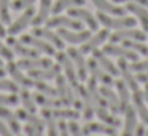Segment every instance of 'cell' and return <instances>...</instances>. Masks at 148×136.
<instances>
[{
	"label": "cell",
	"mask_w": 148,
	"mask_h": 136,
	"mask_svg": "<svg viewBox=\"0 0 148 136\" xmlns=\"http://www.w3.org/2000/svg\"><path fill=\"white\" fill-rule=\"evenodd\" d=\"M97 19L102 23L105 27L110 29H126V27H134L135 26V18L132 16H118V18H110L103 11L97 13Z\"/></svg>",
	"instance_id": "obj_1"
},
{
	"label": "cell",
	"mask_w": 148,
	"mask_h": 136,
	"mask_svg": "<svg viewBox=\"0 0 148 136\" xmlns=\"http://www.w3.org/2000/svg\"><path fill=\"white\" fill-rule=\"evenodd\" d=\"M145 39H147L145 31L132 29V27L118 29L115 34H110V42L112 43H118V42H123V40H138V42H143Z\"/></svg>",
	"instance_id": "obj_2"
},
{
	"label": "cell",
	"mask_w": 148,
	"mask_h": 136,
	"mask_svg": "<svg viewBox=\"0 0 148 136\" xmlns=\"http://www.w3.org/2000/svg\"><path fill=\"white\" fill-rule=\"evenodd\" d=\"M56 85H58V94L61 98V103L65 106H72L75 101V93L72 91V85H69L65 77L61 74L56 77Z\"/></svg>",
	"instance_id": "obj_3"
},
{
	"label": "cell",
	"mask_w": 148,
	"mask_h": 136,
	"mask_svg": "<svg viewBox=\"0 0 148 136\" xmlns=\"http://www.w3.org/2000/svg\"><path fill=\"white\" fill-rule=\"evenodd\" d=\"M56 58H58L59 64L62 66V69L65 71V78H67V80L70 82V85L75 88L78 85V75H77V71H75V67H73V62H72L70 56H69L67 53L61 51V53L56 55Z\"/></svg>",
	"instance_id": "obj_4"
},
{
	"label": "cell",
	"mask_w": 148,
	"mask_h": 136,
	"mask_svg": "<svg viewBox=\"0 0 148 136\" xmlns=\"http://www.w3.org/2000/svg\"><path fill=\"white\" fill-rule=\"evenodd\" d=\"M34 13H35V10H34L32 7H27L26 11H24V13L21 15V16L18 18V19L14 21L13 24H10V27H8V34H11V35H16V34H19L21 31H24L30 23H32Z\"/></svg>",
	"instance_id": "obj_5"
},
{
	"label": "cell",
	"mask_w": 148,
	"mask_h": 136,
	"mask_svg": "<svg viewBox=\"0 0 148 136\" xmlns=\"http://www.w3.org/2000/svg\"><path fill=\"white\" fill-rule=\"evenodd\" d=\"M48 27H67L72 31H81L83 29V24L80 19H73V18H67V16H54L51 19H46Z\"/></svg>",
	"instance_id": "obj_6"
},
{
	"label": "cell",
	"mask_w": 148,
	"mask_h": 136,
	"mask_svg": "<svg viewBox=\"0 0 148 136\" xmlns=\"http://www.w3.org/2000/svg\"><path fill=\"white\" fill-rule=\"evenodd\" d=\"M67 55L70 56L72 62L77 66V75H78V78L84 82L88 78V64H86V61H84V58H83V53L78 51L77 48H69Z\"/></svg>",
	"instance_id": "obj_7"
},
{
	"label": "cell",
	"mask_w": 148,
	"mask_h": 136,
	"mask_svg": "<svg viewBox=\"0 0 148 136\" xmlns=\"http://www.w3.org/2000/svg\"><path fill=\"white\" fill-rule=\"evenodd\" d=\"M88 71L92 74V77L96 78V80H99L100 83H103V85H107V87H112V85H115V82H113V77L108 74V72H105L102 67L99 66V62L96 61V59H89L88 61Z\"/></svg>",
	"instance_id": "obj_8"
},
{
	"label": "cell",
	"mask_w": 148,
	"mask_h": 136,
	"mask_svg": "<svg viewBox=\"0 0 148 136\" xmlns=\"http://www.w3.org/2000/svg\"><path fill=\"white\" fill-rule=\"evenodd\" d=\"M103 53L108 55V56H118V58H123V59H126V61H132V62L138 61L135 51L126 48V46H116L115 43H110V45L103 46Z\"/></svg>",
	"instance_id": "obj_9"
},
{
	"label": "cell",
	"mask_w": 148,
	"mask_h": 136,
	"mask_svg": "<svg viewBox=\"0 0 148 136\" xmlns=\"http://www.w3.org/2000/svg\"><path fill=\"white\" fill-rule=\"evenodd\" d=\"M75 91L77 94L81 98V103H83V117L84 120L89 122L94 115V104H92V99H91L89 93H88V88H84L83 85H77L75 87Z\"/></svg>",
	"instance_id": "obj_10"
},
{
	"label": "cell",
	"mask_w": 148,
	"mask_h": 136,
	"mask_svg": "<svg viewBox=\"0 0 148 136\" xmlns=\"http://www.w3.org/2000/svg\"><path fill=\"white\" fill-rule=\"evenodd\" d=\"M69 15H70V18H75V19L84 21V23L88 24V27H89L91 31H97L99 21H97V18H94L88 10H83V8H77V7H72V8H69Z\"/></svg>",
	"instance_id": "obj_11"
},
{
	"label": "cell",
	"mask_w": 148,
	"mask_h": 136,
	"mask_svg": "<svg viewBox=\"0 0 148 136\" xmlns=\"http://www.w3.org/2000/svg\"><path fill=\"white\" fill-rule=\"evenodd\" d=\"M21 42L26 43V45H29V46H34L35 50H38V51L45 53V55H48V56H54L56 55L54 48H53L49 43L40 40L38 37H35V35H29V34H27V35H23L21 37Z\"/></svg>",
	"instance_id": "obj_12"
},
{
	"label": "cell",
	"mask_w": 148,
	"mask_h": 136,
	"mask_svg": "<svg viewBox=\"0 0 148 136\" xmlns=\"http://www.w3.org/2000/svg\"><path fill=\"white\" fill-rule=\"evenodd\" d=\"M108 37H110V34H108V31H107V29L99 31L96 35L89 37L86 42H83V46L80 48V51L83 53V55H86V53H91L92 50H96L99 45H102V43L105 42L107 39H108Z\"/></svg>",
	"instance_id": "obj_13"
},
{
	"label": "cell",
	"mask_w": 148,
	"mask_h": 136,
	"mask_svg": "<svg viewBox=\"0 0 148 136\" xmlns=\"http://www.w3.org/2000/svg\"><path fill=\"white\" fill-rule=\"evenodd\" d=\"M58 34L61 35L62 40H65L69 43H83L91 37V31L81 29V31H77V32H72V31H67L65 27H61Z\"/></svg>",
	"instance_id": "obj_14"
},
{
	"label": "cell",
	"mask_w": 148,
	"mask_h": 136,
	"mask_svg": "<svg viewBox=\"0 0 148 136\" xmlns=\"http://www.w3.org/2000/svg\"><path fill=\"white\" fill-rule=\"evenodd\" d=\"M126 11H131V13L138 19V23L142 24V29H143L145 32H148V10L143 5L135 3V2H127Z\"/></svg>",
	"instance_id": "obj_15"
},
{
	"label": "cell",
	"mask_w": 148,
	"mask_h": 136,
	"mask_svg": "<svg viewBox=\"0 0 148 136\" xmlns=\"http://www.w3.org/2000/svg\"><path fill=\"white\" fill-rule=\"evenodd\" d=\"M92 58L96 59L97 62H99V66L103 69L105 72H108L112 77H116V75H119V69L118 66H115L112 61H110L108 58H107V55L103 51H99V50H92Z\"/></svg>",
	"instance_id": "obj_16"
},
{
	"label": "cell",
	"mask_w": 148,
	"mask_h": 136,
	"mask_svg": "<svg viewBox=\"0 0 148 136\" xmlns=\"http://www.w3.org/2000/svg\"><path fill=\"white\" fill-rule=\"evenodd\" d=\"M118 69H119V74L123 75V80H124V83L129 87V90H132V91H137L138 90V82H137V78L132 75V71H131V67H129V64H127V61L126 59H119L118 61Z\"/></svg>",
	"instance_id": "obj_17"
},
{
	"label": "cell",
	"mask_w": 148,
	"mask_h": 136,
	"mask_svg": "<svg viewBox=\"0 0 148 136\" xmlns=\"http://www.w3.org/2000/svg\"><path fill=\"white\" fill-rule=\"evenodd\" d=\"M81 133L86 136L92 135V133H100V135H116V128L115 126H110L107 123H96V122H88L84 125V128L81 130Z\"/></svg>",
	"instance_id": "obj_18"
},
{
	"label": "cell",
	"mask_w": 148,
	"mask_h": 136,
	"mask_svg": "<svg viewBox=\"0 0 148 136\" xmlns=\"http://www.w3.org/2000/svg\"><path fill=\"white\" fill-rule=\"evenodd\" d=\"M32 35L38 37V39H45V40H48V42L51 43L53 46H56V48H59V50L64 48V42H62V39L58 35V34L51 32V31H49V27H48V29L35 27V29H34V32H32Z\"/></svg>",
	"instance_id": "obj_19"
},
{
	"label": "cell",
	"mask_w": 148,
	"mask_h": 136,
	"mask_svg": "<svg viewBox=\"0 0 148 136\" xmlns=\"http://www.w3.org/2000/svg\"><path fill=\"white\" fill-rule=\"evenodd\" d=\"M88 93H89L91 99H92V104L94 107H108V103H107V99L100 94L99 88H97V80L96 78H89L88 80Z\"/></svg>",
	"instance_id": "obj_20"
},
{
	"label": "cell",
	"mask_w": 148,
	"mask_h": 136,
	"mask_svg": "<svg viewBox=\"0 0 148 136\" xmlns=\"http://www.w3.org/2000/svg\"><path fill=\"white\" fill-rule=\"evenodd\" d=\"M61 72V64H56V66H49V67L45 69H30L29 74L30 77L34 78H38V80H49V78H56Z\"/></svg>",
	"instance_id": "obj_21"
},
{
	"label": "cell",
	"mask_w": 148,
	"mask_h": 136,
	"mask_svg": "<svg viewBox=\"0 0 148 136\" xmlns=\"http://www.w3.org/2000/svg\"><path fill=\"white\" fill-rule=\"evenodd\" d=\"M51 64H53L51 59L48 58H24L18 62V67L30 71V69H45L49 67Z\"/></svg>",
	"instance_id": "obj_22"
},
{
	"label": "cell",
	"mask_w": 148,
	"mask_h": 136,
	"mask_svg": "<svg viewBox=\"0 0 148 136\" xmlns=\"http://www.w3.org/2000/svg\"><path fill=\"white\" fill-rule=\"evenodd\" d=\"M124 130H123V136H134L135 131V123H137V112H135V107L127 106L124 110Z\"/></svg>",
	"instance_id": "obj_23"
},
{
	"label": "cell",
	"mask_w": 148,
	"mask_h": 136,
	"mask_svg": "<svg viewBox=\"0 0 148 136\" xmlns=\"http://www.w3.org/2000/svg\"><path fill=\"white\" fill-rule=\"evenodd\" d=\"M7 42H8V46H11V50H13L18 56H21V58H38L35 50H30V48H27V46H24L23 43L18 42L14 37H8Z\"/></svg>",
	"instance_id": "obj_24"
},
{
	"label": "cell",
	"mask_w": 148,
	"mask_h": 136,
	"mask_svg": "<svg viewBox=\"0 0 148 136\" xmlns=\"http://www.w3.org/2000/svg\"><path fill=\"white\" fill-rule=\"evenodd\" d=\"M132 101H134V107H135V112L137 115L142 119L143 123H148V107L145 106V98L142 91H134L132 94Z\"/></svg>",
	"instance_id": "obj_25"
},
{
	"label": "cell",
	"mask_w": 148,
	"mask_h": 136,
	"mask_svg": "<svg viewBox=\"0 0 148 136\" xmlns=\"http://www.w3.org/2000/svg\"><path fill=\"white\" fill-rule=\"evenodd\" d=\"M99 91H100V94L107 99L110 110H112L113 114H121V112H119V98H118V93H115L113 90H110V87H107V85L100 87Z\"/></svg>",
	"instance_id": "obj_26"
},
{
	"label": "cell",
	"mask_w": 148,
	"mask_h": 136,
	"mask_svg": "<svg viewBox=\"0 0 148 136\" xmlns=\"http://www.w3.org/2000/svg\"><path fill=\"white\" fill-rule=\"evenodd\" d=\"M115 87L118 91L119 98V112H124L126 107L129 106V99H131V93H129V87L124 83V80H115Z\"/></svg>",
	"instance_id": "obj_27"
},
{
	"label": "cell",
	"mask_w": 148,
	"mask_h": 136,
	"mask_svg": "<svg viewBox=\"0 0 148 136\" xmlns=\"http://www.w3.org/2000/svg\"><path fill=\"white\" fill-rule=\"evenodd\" d=\"M92 3L96 5L100 11L110 13V15H113V16H124L126 15V8L118 7V5H115V3H110L108 0H92Z\"/></svg>",
	"instance_id": "obj_28"
},
{
	"label": "cell",
	"mask_w": 148,
	"mask_h": 136,
	"mask_svg": "<svg viewBox=\"0 0 148 136\" xmlns=\"http://www.w3.org/2000/svg\"><path fill=\"white\" fill-rule=\"evenodd\" d=\"M8 72H10V75L14 78V82H16L18 85H21V87H26V88H30L34 87V82L30 80V78H27L26 75L21 72V67H18V64H13V62H10L8 64Z\"/></svg>",
	"instance_id": "obj_29"
},
{
	"label": "cell",
	"mask_w": 148,
	"mask_h": 136,
	"mask_svg": "<svg viewBox=\"0 0 148 136\" xmlns=\"http://www.w3.org/2000/svg\"><path fill=\"white\" fill-rule=\"evenodd\" d=\"M49 13H51V0H40L38 15L32 19V24H34V26H40V24L46 23Z\"/></svg>",
	"instance_id": "obj_30"
},
{
	"label": "cell",
	"mask_w": 148,
	"mask_h": 136,
	"mask_svg": "<svg viewBox=\"0 0 148 136\" xmlns=\"http://www.w3.org/2000/svg\"><path fill=\"white\" fill-rule=\"evenodd\" d=\"M84 3H86V0H58L53 5L51 11H53V15H59L61 11L69 10L72 7H83Z\"/></svg>",
	"instance_id": "obj_31"
},
{
	"label": "cell",
	"mask_w": 148,
	"mask_h": 136,
	"mask_svg": "<svg viewBox=\"0 0 148 136\" xmlns=\"http://www.w3.org/2000/svg\"><path fill=\"white\" fill-rule=\"evenodd\" d=\"M0 119L5 120V122H7L8 125H10V128L13 130L14 135H19L21 126H19V123H18V119L14 117V114H13V112H10L8 109H5V107L0 106Z\"/></svg>",
	"instance_id": "obj_32"
},
{
	"label": "cell",
	"mask_w": 148,
	"mask_h": 136,
	"mask_svg": "<svg viewBox=\"0 0 148 136\" xmlns=\"http://www.w3.org/2000/svg\"><path fill=\"white\" fill-rule=\"evenodd\" d=\"M34 101H35L37 104H40L42 107H59L61 106V99H56V98H51V96H46V94H43V93H37V94H34Z\"/></svg>",
	"instance_id": "obj_33"
},
{
	"label": "cell",
	"mask_w": 148,
	"mask_h": 136,
	"mask_svg": "<svg viewBox=\"0 0 148 136\" xmlns=\"http://www.w3.org/2000/svg\"><path fill=\"white\" fill-rule=\"evenodd\" d=\"M96 114H97V117L100 119V122L107 123V125H110V126H115V128H118V126L121 125L119 119H116L115 115L108 114V110H107L105 107H96Z\"/></svg>",
	"instance_id": "obj_34"
},
{
	"label": "cell",
	"mask_w": 148,
	"mask_h": 136,
	"mask_svg": "<svg viewBox=\"0 0 148 136\" xmlns=\"http://www.w3.org/2000/svg\"><path fill=\"white\" fill-rule=\"evenodd\" d=\"M123 46H126V48L145 56V58H148V46L143 45L142 42H138V40H123Z\"/></svg>",
	"instance_id": "obj_35"
},
{
	"label": "cell",
	"mask_w": 148,
	"mask_h": 136,
	"mask_svg": "<svg viewBox=\"0 0 148 136\" xmlns=\"http://www.w3.org/2000/svg\"><path fill=\"white\" fill-rule=\"evenodd\" d=\"M53 117H56V119H70V120H77L78 117H80V112H78L77 109H58L56 107L54 110H51Z\"/></svg>",
	"instance_id": "obj_36"
},
{
	"label": "cell",
	"mask_w": 148,
	"mask_h": 136,
	"mask_svg": "<svg viewBox=\"0 0 148 136\" xmlns=\"http://www.w3.org/2000/svg\"><path fill=\"white\" fill-rule=\"evenodd\" d=\"M18 117L19 119H23L24 122H27V123H30V125H34V126H37V128H43V123H42V120L38 119V117H35L32 112H29V110H23V109H19L18 110Z\"/></svg>",
	"instance_id": "obj_37"
},
{
	"label": "cell",
	"mask_w": 148,
	"mask_h": 136,
	"mask_svg": "<svg viewBox=\"0 0 148 136\" xmlns=\"http://www.w3.org/2000/svg\"><path fill=\"white\" fill-rule=\"evenodd\" d=\"M43 119L46 120V125H48V136H58V125L54 122V117H53L51 110H48L46 107L43 110Z\"/></svg>",
	"instance_id": "obj_38"
},
{
	"label": "cell",
	"mask_w": 148,
	"mask_h": 136,
	"mask_svg": "<svg viewBox=\"0 0 148 136\" xmlns=\"http://www.w3.org/2000/svg\"><path fill=\"white\" fill-rule=\"evenodd\" d=\"M21 101H23L24 107H26L29 112H32V114L37 112V110H35V101H34V96H32V94H30L27 90H23V91H21Z\"/></svg>",
	"instance_id": "obj_39"
},
{
	"label": "cell",
	"mask_w": 148,
	"mask_h": 136,
	"mask_svg": "<svg viewBox=\"0 0 148 136\" xmlns=\"http://www.w3.org/2000/svg\"><path fill=\"white\" fill-rule=\"evenodd\" d=\"M0 21L5 24L11 23L10 16V0H0Z\"/></svg>",
	"instance_id": "obj_40"
},
{
	"label": "cell",
	"mask_w": 148,
	"mask_h": 136,
	"mask_svg": "<svg viewBox=\"0 0 148 136\" xmlns=\"http://www.w3.org/2000/svg\"><path fill=\"white\" fill-rule=\"evenodd\" d=\"M35 87H37V90H38V93H43V94H46V96L56 98V94H58V91H56L54 88H51L49 85L43 83V82H40V80L35 83Z\"/></svg>",
	"instance_id": "obj_41"
},
{
	"label": "cell",
	"mask_w": 148,
	"mask_h": 136,
	"mask_svg": "<svg viewBox=\"0 0 148 136\" xmlns=\"http://www.w3.org/2000/svg\"><path fill=\"white\" fill-rule=\"evenodd\" d=\"M0 90H5V91H11V93H16L19 91V85L16 82H10V80H2L0 78Z\"/></svg>",
	"instance_id": "obj_42"
},
{
	"label": "cell",
	"mask_w": 148,
	"mask_h": 136,
	"mask_svg": "<svg viewBox=\"0 0 148 136\" xmlns=\"http://www.w3.org/2000/svg\"><path fill=\"white\" fill-rule=\"evenodd\" d=\"M131 71L132 72H145V71H148V58L147 59H143V61H135V62H132L131 66Z\"/></svg>",
	"instance_id": "obj_43"
},
{
	"label": "cell",
	"mask_w": 148,
	"mask_h": 136,
	"mask_svg": "<svg viewBox=\"0 0 148 136\" xmlns=\"http://www.w3.org/2000/svg\"><path fill=\"white\" fill-rule=\"evenodd\" d=\"M35 0H14L13 3H11V8L14 11H19V10H24L27 7H32V3Z\"/></svg>",
	"instance_id": "obj_44"
},
{
	"label": "cell",
	"mask_w": 148,
	"mask_h": 136,
	"mask_svg": "<svg viewBox=\"0 0 148 136\" xmlns=\"http://www.w3.org/2000/svg\"><path fill=\"white\" fill-rule=\"evenodd\" d=\"M18 103H19V99H18L14 94H10V96L0 94V106H2V104H3V106H16Z\"/></svg>",
	"instance_id": "obj_45"
},
{
	"label": "cell",
	"mask_w": 148,
	"mask_h": 136,
	"mask_svg": "<svg viewBox=\"0 0 148 136\" xmlns=\"http://www.w3.org/2000/svg\"><path fill=\"white\" fill-rule=\"evenodd\" d=\"M42 130L43 128H37V126H34V125H27L26 126V135L27 136H43L42 135Z\"/></svg>",
	"instance_id": "obj_46"
},
{
	"label": "cell",
	"mask_w": 148,
	"mask_h": 136,
	"mask_svg": "<svg viewBox=\"0 0 148 136\" xmlns=\"http://www.w3.org/2000/svg\"><path fill=\"white\" fill-rule=\"evenodd\" d=\"M0 56L5 58V59H11V58H13V51H11L8 46H5L2 42H0Z\"/></svg>",
	"instance_id": "obj_47"
},
{
	"label": "cell",
	"mask_w": 148,
	"mask_h": 136,
	"mask_svg": "<svg viewBox=\"0 0 148 136\" xmlns=\"http://www.w3.org/2000/svg\"><path fill=\"white\" fill-rule=\"evenodd\" d=\"M69 130H70V135L72 136H83V133H81L80 126H78L77 122H70L69 123Z\"/></svg>",
	"instance_id": "obj_48"
},
{
	"label": "cell",
	"mask_w": 148,
	"mask_h": 136,
	"mask_svg": "<svg viewBox=\"0 0 148 136\" xmlns=\"http://www.w3.org/2000/svg\"><path fill=\"white\" fill-rule=\"evenodd\" d=\"M59 136H70V130H69V125L61 119L59 122Z\"/></svg>",
	"instance_id": "obj_49"
},
{
	"label": "cell",
	"mask_w": 148,
	"mask_h": 136,
	"mask_svg": "<svg viewBox=\"0 0 148 136\" xmlns=\"http://www.w3.org/2000/svg\"><path fill=\"white\" fill-rule=\"evenodd\" d=\"M127 2H135V3H140L143 7L148 5V0H113V3H127Z\"/></svg>",
	"instance_id": "obj_50"
},
{
	"label": "cell",
	"mask_w": 148,
	"mask_h": 136,
	"mask_svg": "<svg viewBox=\"0 0 148 136\" xmlns=\"http://www.w3.org/2000/svg\"><path fill=\"white\" fill-rule=\"evenodd\" d=\"M0 135H2V136H13V135H11V131L7 128V125H5L2 120H0Z\"/></svg>",
	"instance_id": "obj_51"
},
{
	"label": "cell",
	"mask_w": 148,
	"mask_h": 136,
	"mask_svg": "<svg viewBox=\"0 0 148 136\" xmlns=\"http://www.w3.org/2000/svg\"><path fill=\"white\" fill-rule=\"evenodd\" d=\"M137 82H142V83H148V71L138 72V74H137Z\"/></svg>",
	"instance_id": "obj_52"
},
{
	"label": "cell",
	"mask_w": 148,
	"mask_h": 136,
	"mask_svg": "<svg viewBox=\"0 0 148 136\" xmlns=\"http://www.w3.org/2000/svg\"><path fill=\"white\" fill-rule=\"evenodd\" d=\"M134 136H145V128L142 125L135 126V131H134Z\"/></svg>",
	"instance_id": "obj_53"
},
{
	"label": "cell",
	"mask_w": 148,
	"mask_h": 136,
	"mask_svg": "<svg viewBox=\"0 0 148 136\" xmlns=\"http://www.w3.org/2000/svg\"><path fill=\"white\" fill-rule=\"evenodd\" d=\"M5 34H7V31H5V27L2 26V21H0V37H5Z\"/></svg>",
	"instance_id": "obj_54"
},
{
	"label": "cell",
	"mask_w": 148,
	"mask_h": 136,
	"mask_svg": "<svg viewBox=\"0 0 148 136\" xmlns=\"http://www.w3.org/2000/svg\"><path fill=\"white\" fill-rule=\"evenodd\" d=\"M143 98H145V101H148V83H145V91H143Z\"/></svg>",
	"instance_id": "obj_55"
},
{
	"label": "cell",
	"mask_w": 148,
	"mask_h": 136,
	"mask_svg": "<svg viewBox=\"0 0 148 136\" xmlns=\"http://www.w3.org/2000/svg\"><path fill=\"white\" fill-rule=\"evenodd\" d=\"M3 74H5V71H3V69H0V78L3 77Z\"/></svg>",
	"instance_id": "obj_56"
},
{
	"label": "cell",
	"mask_w": 148,
	"mask_h": 136,
	"mask_svg": "<svg viewBox=\"0 0 148 136\" xmlns=\"http://www.w3.org/2000/svg\"><path fill=\"white\" fill-rule=\"evenodd\" d=\"M105 136H116V135H105Z\"/></svg>",
	"instance_id": "obj_57"
},
{
	"label": "cell",
	"mask_w": 148,
	"mask_h": 136,
	"mask_svg": "<svg viewBox=\"0 0 148 136\" xmlns=\"http://www.w3.org/2000/svg\"><path fill=\"white\" fill-rule=\"evenodd\" d=\"M145 136H148V131H145Z\"/></svg>",
	"instance_id": "obj_58"
},
{
	"label": "cell",
	"mask_w": 148,
	"mask_h": 136,
	"mask_svg": "<svg viewBox=\"0 0 148 136\" xmlns=\"http://www.w3.org/2000/svg\"><path fill=\"white\" fill-rule=\"evenodd\" d=\"M0 66H2V59H0Z\"/></svg>",
	"instance_id": "obj_59"
}]
</instances>
